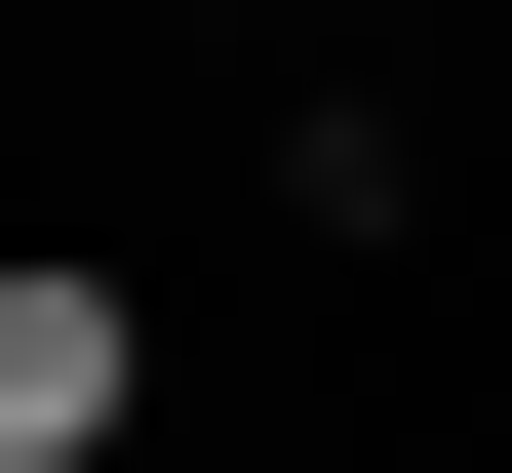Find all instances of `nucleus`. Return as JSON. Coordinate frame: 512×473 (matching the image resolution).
Returning <instances> with one entry per match:
<instances>
[{
	"mask_svg": "<svg viewBox=\"0 0 512 473\" xmlns=\"http://www.w3.org/2000/svg\"><path fill=\"white\" fill-rule=\"evenodd\" d=\"M158 434V316H119V276H40V237H0V473H119Z\"/></svg>",
	"mask_w": 512,
	"mask_h": 473,
	"instance_id": "obj_1",
	"label": "nucleus"
}]
</instances>
